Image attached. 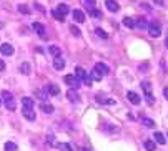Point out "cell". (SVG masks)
I'll return each mask as SVG.
<instances>
[{
    "mask_svg": "<svg viewBox=\"0 0 168 151\" xmlns=\"http://www.w3.org/2000/svg\"><path fill=\"white\" fill-rule=\"evenodd\" d=\"M0 98H2V101L5 103V108L8 110V111H13L15 110V100H13V96H12V93L10 91H7V90H3L2 93H0Z\"/></svg>",
    "mask_w": 168,
    "mask_h": 151,
    "instance_id": "1",
    "label": "cell"
},
{
    "mask_svg": "<svg viewBox=\"0 0 168 151\" xmlns=\"http://www.w3.org/2000/svg\"><path fill=\"white\" fill-rule=\"evenodd\" d=\"M148 33H150V37L153 38H158L161 35V28L160 25H158L156 22H152V23H148Z\"/></svg>",
    "mask_w": 168,
    "mask_h": 151,
    "instance_id": "2",
    "label": "cell"
},
{
    "mask_svg": "<svg viewBox=\"0 0 168 151\" xmlns=\"http://www.w3.org/2000/svg\"><path fill=\"white\" fill-rule=\"evenodd\" d=\"M63 81L70 86V88H78V86H80V80H77L75 75H65Z\"/></svg>",
    "mask_w": 168,
    "mask_h": 151,
    "instance_id": "3",
    "label": "cell"
},
{
    "mask_svg": "<svg viewBox=\"0 0 168 151\" xmlns=\"http://www.w3.org/2000/svg\"><path fill=\"white\" fill-rule=\"evenodd\" d=\"M13 47L10 45V43H3V45H0V53L2 55H5V57H10V55H13Z\"/></svg>",
    "mask_w": 168,
    "mask_h": 151,
    "instance_id": "4",
    "label": "cell"
},
{
    "mask_svg": "<svg viewBox=\"0 0 168 151\" xmlns=\"http://www.w3.org/2000/svg\"><path fill=\"white\" fill-rule=\"evenodd\" d=\"M127 98H128V101H130V103H133V105H140V103H142V98L135 93V91H128V93H127Z\"/></svg>",
    "mask_w": 168,
    "mask_h": 151,
    "instance_id": "5",
    "label": "cell"
},
{
    "mask_svg": "<svg viewBox=\"0 0 168 151\" xmlns=\"http://www.w3.org/2000/svg\"><path fill=\"white\" fill-rule=\"evenodd\" d=\"M67 98H68L72 103H77V101L80 100V95H78V91H75V88H70L67 91Z\"/></svg>",
    "mask_w": 168,
    "mask_h": 151,
    "instance_id": "6",
    "label": "cell"
},
{
    "mask_svg": "<svg viewBox=\"0 0 168 151\" xmlns=\"http://www.w3.org/2000/svg\"><path fill=\"white\" fill-rule=\"evenodd\" d=\"M95 70H97L100 75H107V73L110 71V68H108V65H105V63H102V62H98L97 65H95Z\"/></svg>",
    "mask_w": 168,
    "mask_h": 151,
    "instance_id": "7",
    "label": "cell"
},
{
    "mask_svg": "<svg viewBox=\"0 0 168 151\" xmlns=\"http://www.w3.org/2000/svg\"><path fill=\"white\" fill-rule=\"evenodd\" d=\"M72 15H73V20L77 23H83L85 22V13L82 10H73V12H72Z\"/></svg>",
    "mask_w": 168,
    "mask_h": 151,
    "instance_id": "8",
    "label": "cell"
},
{
    "mask_svg": "<svg viewBox=\"0 0 168 151\" xmlns=\"http://www.w3.org/2000/svg\"><path fill=\"white\" fill-rule=\"evenodd\" d=\"M54 68L55 70H63L65 68V60L62 57H55L54 58Z\"/></svg>",
    "mask_w": 168,
    "mask_h": 151,
    "instance_id": "9",
    "label": "cell"
},
{
    "mask_svg": "<svg viewBox=\"0 0 168 151\" xmlns=\"http://www.w3.org/2000/svg\"><path fill=\"white\" fill-rule=\"evenodd\" d=\"M22 113H23V116H25L28 121L35 120V111H33V108H22Z\"/></svg>",
    "mask_w": 168,
    "mask_h": 151,
    "instance_id": "10",
    "label": "cell"
},
{
    "mask_svg": "<svg viewBox=\"0 0 168 151\" xmlns=\"http://www.w3.org/2000/svg\"><path fill=\"white\" fill-rule=\"evenodd\" d=\"M32 28H33V30H35V32L38 33V35H42V37L45 35V27L42 25L40 22H33V23H32Z\"/></svg>",
    "mask_w": 168,
    "mask_h": 151,
    "instance_id": "11",
    "label": "cell"
},
{
    "mask_svg": "<svg viewBox=\"0 0 168 151\" xmlns=\"http://www.w3.org/2000/svg\"><path fill=\"white\" fill-rule=\"evenodd\" d=\"M85 76H87V71H85L82 66H77V68H75V78L80 80V81H83Z\"/></svg>",
    "mask_w": 168,
    "mask_h": 151,
    "instance_id": "12",
    "label": "cell"
},
{
    "mask_svg": "<svg viewBox=\"0 0 168 151\" xmlns=\"http://www.w3.org/2000/svg\"><path fill=\"white\" fill-rule=\"evenodd\" d=\"M33 105H35V101L30 96H23L22 98V108H33Z\"/></svg>",
    "mask_w": 168,
    "mask_h": 151,
    "instance_id": "13",
    "label": "cell"
},
{
    "mask_svg": "<svg viewBox=\"0 0 168 151\" xmlns=\"http://www.w3.org/2000/svg\"><path fill=\"white\" fill-rule=\"evenodd\" d=\"M105 5H107V8H108L110 12H118L120 10V5L115 2V0H107V2H105Z\"/></svg>",
    "mask_w": 168,
    "mask_h": 151,
    "instance_id": "14",
    "label": "cell"
},
{
    "mask_svg": "<svg viewBox=\"0 0 168 151\" xmlns=\"http://www.w3.org/2000/svg\"><path fill=\"white\" fill-rule=\"evenodd\" d=\"M40 110L44 111V113H47V115H52V113H54V111H55L54 105H49V103H45V101H44V103L40 105Z\"/></svg>",
    "mask_w": 168,
    "mask_h": 151,
    "instance_id": "15",
    "label": "cell"
},
{
    "mask_svg": "<svg viewBox=\"0 0 168 151\" xmlns=\"http://www.w3.org/2000/svg\"><path fill=\"white\" fill-rule=\"evenodd\" d=\"M153 138H155V141H156L158 144H165V143H166V138H165V135H163V133H160V131H155Z\"/></svg>",
    "mask_w": 168,
    "mask_h": 151,
    "instance_id": "16",
    "label": "cell"
},
{
    "mask_svg": "<svg viewBox=\"0 0 168 151\" xmlns=\"http://www.w3.org/2000/svg\"><path fill=\"white\" fill-rule=\"evenodd\" d=\"M140 86L143 88V91H145V96H150L152 95V83H150V81H142Z\"/></svg>",
    "mask_w": 168,
    "mask_h": 151,
    "instance_id": "17",
    "label": "cell"
},
{
    "mask_svg": "<svg viewBox=\"0 0 168 151\" xmlns=\"http://www.w3.org/2000/svg\"><path fill=\"white\" fill-rule=\"evenodd\" d=\"M47 93H49V95H58L60 93V88L55 83H50L49 86H47Z\"/></svg>",
    "mask_w": 168,
    "mask_h": 151,
    "instance_id": "18",
    "label": "cell"
},
{
    "mask_svg": "<svg viewBox=\"0 0 168 151\" xmlns=\"http://www.w3.org/2000/svg\"><path fill=\"white\" fill-rule=\"evenodd\" d=\"M57 12H58L60 15H63V17H65L67 13L70 12V8H68V5H67V3H60V5L57 7Z\"/></svg>",
    "mask_w": 168,
    "mask_h": 151,
    "instance_id": "19",
    "label": "cell"
},
{
    "mask_svg": "<svg viewBox=\"0 0 168 151\" xmlns=\"http://www.w3.org/2000/svg\"><path fill=\"white\" fill-rule=\"evenodd\" d=\"M35 96H37L38 100L45 101L47 98H49V93H47V90H37V91H35Z\"/></svg>",
    "mask_w": 168,
    "mask_h": 151,
    "instance_id": "20",
    "label": "cell"
},
{
    "mask_svg": "<svg viewBox=\"0 0 168 151\" xmlns=\"http://www.w3.org/2000/svg\"><path fill=\"white\" fill-rule=\"evenodd\" d=\"M123 25L127 27V28H135V18L125 17V18H123Z\"/></svg>",
    "mask_w": 168,
    "mask_h": 151,
    "instance_id": "21",
    "label": "cell"
},
{
    "mask_svg": "<svg viewBox=\"0 0 168 151\" xmlns=\"http://www.w3.org/2000/svg\"><path fill=\"white\" fill-rule=\"evenodd\" d=\"M97 101L98 103H107V105H113L115 103V100H110V98H107V96H103V95H97Z\"/></svg>",
    "mask_w": 168,
    "mask_h": 151,
    "instance_id": "22",
    "label": "cell"
},
{
    "mask_svg": "<svg viewBox=\"0 0 168 151\" xmlns=\"http://www.w3.org/2000/svg\"><path fill=\"white\" fill-rule=\"evenodd\" d=\"M49 52H50V55H54V58H55V57H62L60 48L55 47V45H50V47H49Z\"/></svg>",
    "mask_w": 168,
    "mask_h": 151,
    "instance_id": "23",
    "label": "cell"
},
{
    "mask_svg": "<svg viewBox=\"0 0 168 151\" xmlns=\"http://www.w3.org/2000/svg\"><path fill=\"white\" fill-rule=\"evenodd\" d=\"M143 146H145V149H147V151H155V149H156V144L153 143L152 140H147L145 143H143Z\"/></svg>",
    "mask_w": 168,
    "mask_h": 151,
    "instance_id": "24",
    "label": "cell"
},
{
    "mask_svg": "<svg viewBox=\"0 0 168 151\" xmlns=\"http://www.w3.org/2000/svg\"><path fill=\"white\" fill-rule=\"evenodd\" d=\"M20 71L23 73V75H30V63L23 62L22 65H20Z\"/></svg>",
    "mask_w": 168,
    "mask_h": 151,
    "instance_id": "25",
    "label": "cell"
},
{
    "mask_svg": "<svg viewBox=\"0 0 168 151\" xmlns=\"http://www.w3.org/2000/svg\"><path fill=\"white\" fill-rule=\"evenodd\" d=\"M135 27H138V28H148V22L145 20V18H138V20L135 22Z\"/></svg>",
    "mask_w": 168,
    "mask_h": 151,
    "instance_id": "26",
    "label": "cell"
},
{
    "mask_svg": "<svg viewBox=\"0 0 168 151\" xmlns=\"http://www.w3.org/2000/svg\"><path fill=\"white\" fill-rule=\"evenodd\" d=\"M142 123L147 126V128H153L155 126V121H153L152 118H142Z\"/></svg>",
    "mask_w": 168,
    "mask_h": 151,
    "instance_id": "27",
    "label": "cell"
},
{
    "mask_svg": "<svg viewBox=\"0 0 168 151\" xmlns=\"http://www.w3.org/2000/svg\"><path fill=\"white\" fill-rule=\"evenodd\" d=\"M5 151H17V144L12 143V141H7L5 143Z\"/></svg>",
    "mask_w": 168,
    "mask_h": 151,
    "instance_id": "28",
    "label": "cell"
},
{
    "mask_svg": "<svg viewBox=\"0 0 168 151\" xmlns=\"http://www.w3.org/2000/svg\"><path fill=\"white\" fill-rule=\"evenodd\" d=\"M58 148H60L62 151H73L72 144H68V143H62V144H58Z\"/></svg>",
    "mask_w": 168,
    "mask_h": 151,
    "instance_id": "29",
    "label": "cell"
},
{
    "mask_svg": "<svg viewBox=\"0 0 168 151\" xmlns=\"http://www.w3.org/2000/svg\"><path fill=\"white\" fill-rule=\"evenodd\" d=\"M90 17H93V18H102V12L92 8V10H90Z\"/></svg>",
    "mask_w": 168,
    "mask_h": 151,
    "instance_id": "30",
    "label": "cell"
},
{
    "mask_svg": "<svg viewBox=\"0 0 168 151\" xmlns=\"http://www.w3.org/2000/svg\"><path fill=\"white\" fill-rule=\"evenodd\" d=\"M17 8H18V12H20V13H30V8H28L27 5H23V3H22V5H18Z\"/></svg>",
    "mask_w": 168,
    "mask_h": 151,
    "instance_id": "31",
    "label": "cell"
},
{
    "mask_svg": "<svg viewBox=\"0 0 168 151\" xmlns=\"http://www.w3.org/2000/svg\"><path fill=\"white\" fill-rule=\"evenodd\" d=\"M52 15H54L58 22H63V20H65V17H63V15H60V13L57 12V10H52Z\"/></svg>",
    "mask_w": 168,
    "mask_h": 151,
    "instance_id": "32",
    "label": "cell"
},
{
    "mask_svg": "<svg viewBox=\"0 0 168 151\" xmlns=\"http://www.w3.org/2000/svg\"><path fill=\"white\" fill-rule=\"evenodd\" d=\"M95 32H97V35H98L100 38H108V35H107V33L103 32V28H97V30H95Z\"/></svg>",
    "mask_w": 168,
    "mask_h": 151,
    "instance_id": "33",
    "label": "cell"
},
{
    "mask_svg": "<svg viewBox=\"0 0 168 151\" xmlns=\"http://www.w3.org/2000/svg\"><path fill=\"white\" fill-rule=\"evenodd\" d=\"M90 76H92V80H102V75H100V73H98L97 70H93Z\"/></svg>",
    "mask_w": 168,
    "mask_h": 151,
    "instance_id": "34",
    "label": "cell"
},
{
    "mask_svg": "<svg viewBox=\"0 0 168 151\" xmlns=\"http://www.w3.org/2000/svg\"><path fill=\"white\" fill-rule=\"evenodd\" d=\"M70 32L73 33L75 37H80V30H78V28H77L75 25H72V27H70Z\"/></svg>",
    "mask_w": 168,
    "mask_h": 151,
    "instance_id": "35",
    "label": "cell"
},
{
    "mask_svg": "<svg viewBox=\"0 0 168 151\" xmlns=\"http://www.w3.org/2000/svg\"><path fill=\"white\" fill-rule=\"evenodd\" d=\"M92 81H93V80H92V76H90L88 73H87V76H85V80H83V83L87 85V86H90V85H92Z\"/></svg>",
    "mask_w": 168,
    "mask_h": 151,
    "instance_id": "36",
    "label": "cell"
},
{
    "mask_svg": "<svg viewBox=\"0 0 168 151\" xmlns=\"http://www.w3.org/2000/svg\"><path fill=\"white\" fill-rule=\"evenodd\" d=\"M47 141H49L50 144H54V146L57 144V143H55V136H54V135H49V136H47Z\"/></svg>",
    "mask_w": 168,
    "mask_h": 151,
    "instance_id": "37",
    "label": "cell"
},
{
    "mask_svg": "<svg viewBox=\"0 0 168 151\" xmlns=\"http://www.w3.org/2000/svg\"><path fill=\"white\" fill-rule=\"evenodd\" d=\"M85 2H87V8H88V10H92L93 5H95V0H85Z\"/></svg>",
    "mask_w": 168,
    "mask_h": 151,
    "instance_id": "38",
    "label": "cell"
},
{
    "mask_svg": "<svg viewBox=\"0 0 168 151\" xmlns=\"http://www.w3.org/2000/svg\"><path fill=\"white\" fill-rule=\"evenodd\" d=\"M163 95H165V98L168 100V86H165V88H163Z\"/></svg>",
    "mask_w": 168,
    "mask_h": 151,
    "instance_id": "39",
    "label": "cell"
},
{
    "mask_svg": "<svg viewBox=\"0 0 168 151\" xmlns=\"http://www.w3.org/2000/svg\"><path fill=\"white\" fill-rule=\"evenodd\" d=\"M2 70H5V63L0 60V71H2Z\"/></svg>",
    "mask_w": 168,
    "mask_h": 151,
    "instance_id": "40",
    "label": "cell"
},
{
    "mask_svg": "<svg viewBox=\"0 0 168 151\" xmlns=\"http://www.w3.org/2000/svg\"><path fill=\"white\" fill-rule=\"evenodd\" d=\"M155 2L158 3V5H163V0H155Z\"/></svg>",
    "mask_w": 168,
    "mask_h": 151,
    "instance_id": "41",
    "label": "cell"
},
{
    "mask_svg": "<svg viewBox=\"0 0 168 151\" xmlns=\"http://www.w3.org/2000/svg\"><path fill=\"white\" fill-rule=\"evenodd\" d=\"M165 45H166V48H168V38H166V42H165Z\"/></svg>",
    "mask_w": 168,
    "mask_h": 151,
    "instance_id": "42",
    "label": "cell"
},
{
    "mask_svg": "<svg viewBox=\"0 0 168 151\" xmlns=\"http://www.w3.org/2000/svg\"><path fill=\"white\" fill-rule=\"evenodd\" d=\"M0 105H2V98H0Z\"/></svg>",
    "mask_w": 168,
    "mask_h": 151,
    "instance_id": "43",
    "label": "cell"
}]
</instances>
